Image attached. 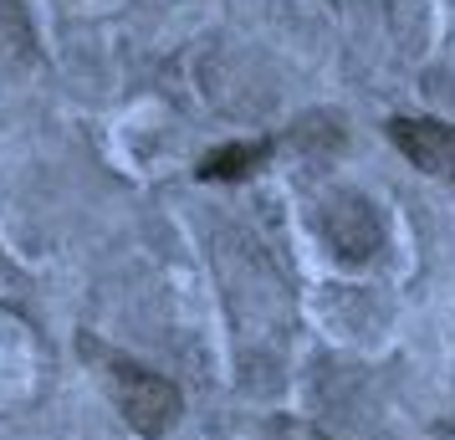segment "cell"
Returning <instances> with one entry per match:
<instances>
[{
  "mask_svg": "<svg viewBox=\"0 0 455 440\" xmlns=\"http://www.w3.org/2000/svg\"><path fill=\"white\" fill-rule=\"evenodd\" d=\"M271 144L267 139H256V144H226V148H210L205 159H200V180H246L256 169L267 164Z\"/></svg>",
  "mask_w": 455,
  "mask_h": 440,
  "instance_id": "4",
  "label": "cell"
},
{
  "mask_svg": "<svg viewBox=\"0 0 455 440\" xmlns=\"http://www.w3.org/2000/svg\"><path fill=\"white\" fill-rule=\"evenodd\" d=\"M389 139L430 180H455V124H440V118H394Z\"/></svg>",
  "mask_w": 455,
  "mask_h": 440,
  "instance_id": "3",
  "label": "cell"
},
{
  "mask_svg": "<svg viewBox=\"0 0 455 440\" xmlns=\"http://www.w3.org/2000/svg\"><path fill=\"white\" fill-rule=\"evenodd\" d=\"M317 231L328 241V252L348 267H369L373 256L389 246L384 210L373 205L363 189H328L317 205Z\"/></svg>",
  "mask_w": 455,
  "mask_h": 440,
  "instance_id": "1",
  "label": "cell"
},
{
  "mask_svg": "<svg viewBox=\"0 0 455 440\" xmlns=\"http://www.w3.org/2000/svg\"><path fill=\"white\" fill-rule=\"evenodd\" d=\"M108 389H113L124 420L139 436H164V430H174V420L185 415L180 389H174L164 374L133 364V358H108Z\"/></svg>",
  "mask_w": 455,
  "mask_h": 440,
  "instance_id": "2",
  "label": "cell"
}]
</instances>
